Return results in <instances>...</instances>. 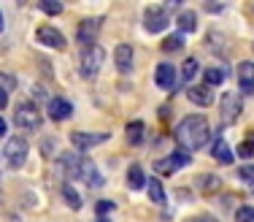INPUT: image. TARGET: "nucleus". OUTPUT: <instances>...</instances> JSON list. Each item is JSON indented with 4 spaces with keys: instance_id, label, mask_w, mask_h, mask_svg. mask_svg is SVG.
Listing matches in <instances>:
<instances>
[{
    "instance_id": "obj_1",
    "label": "nucleus",
    "mask_w": 254,
    "mask_h": 222,
    "mask_svg": "<svg viewBox=\"0 0 254 222\" xmlns=\"http://www.w3.org/2000/svg\"><path fill=\"white\" fill-rule=\"evenodd\" d=\"M211 141V125L203 114H190L179 122L176 128V144L181 152H197L200 147Z\"/></svg>"
},
{
    "instance_id": "obj_2",
    "label": "nucleus",
    "mask_w": 254,
    "mask_h": 222,
    "mask_svg": "<svg viewBox=\"0 0 254 222\" xmlns=\"http://www.w3.org/2000/svg\"><path fill=\"white\" fill-rule=\"evenodd\" d=\"M27 152H30V147H27V141L22 139V136H11L8 144H5V149H3V154H5V163H8V168H22L25 165V160H27Z\"/></svg>"
},
{
    "instance_id": "obj_3",
    "label": "nucleus",
    "mask_w": 254,
    "mask_h": 222,
    "mask_svg": "<svg viewBox=\"0 0 254 222\" xmlns=\"http://www.w3.org/2000/svg\"><path fill=\"white\" fill-rule=\"evenodd\" d=\"M106 63V52H103V46H89V49L81 52V76L84 79H95L100 71V65Z\"/></svg>"
},
{
    "instance_id": "obj_4",
    "label": "nucleus",
    "mask_w": 254,
    "mask_h": 222,
    "mask_svg": "<svg viewBox=\"0 0 254 222\" xmlns=\"http://www.w3.org/2000/svg\"><path fill=\"white\" fill-rule=\"evenodd\" d=\"M192 163V154L190 152H173V154H168V157H162V160H154V173H160V176H171V173H176L179 168H184V165H190Z\"/></svg>"
},
{
    "instance_id": "obj_5",
    "label": "nucleus",
    "mask_w": 254,
    "mask_h": 222,
    "mask_svg": "<svg viewBox=\"0 0 254 222\" xmlns=\"http://www.w3.org/2000/svg\"><path fill=\"white\" fill-rule=\"evenodd\" d=\"M14 119H16V125H19L22 130H30V133L41 130V111L35 109L33 103H19L16 106Z\"/></svg>"
},
{
    "instance_id": "obj_6",
    "label": "nucleus",
    "mask_w": 254,
    "mask_h": 222,
    "mask_svg": "<svg viewBox=\"0 0 254 222\" xmlns=\"http://www.w3.org/2000/svg\"><path fill=\"white\" fill-rule=\"evenodd\" d=\"M241 109H244V103H241V98L235 92H225L219 98V119L222 125H233L235 119L241 117Z\"/></svg>"
},
{
    "instance_id": "obj_7",
    "label": "nucleus",
    "mask_w": 254,
    "mask_h": 222,
    "mask_svg": "<svg viewBox=\"0 0 254 222\" xmlns=\"http://www.w3.org/2000/svg\"><path fill=\"white\" fill-rule=\"evenodd\" d=\"M100 25H103V19H98V16L81 19V25H78V30H76V38H78V44H81V52L89 49V46H95L98 33H100Z\"/></svg>"
},
{
    "instance_id": "obj_8",
    "label": "nucleus",
    "mask_w": 254,
    "mask_h": 222,
    "mask_svg": "<svg viewBox=\"0 0 254 222\" xmlns=\"http://www.w3.org/2000/svg\"><path fill=\"white\" fill-rule=\"evenodd\" d=\"M168 25H171V19H168V11L162 8V5H149L146 14H143V27H146L149 33H162Z\"/></svg>"
},
{
    "instance_id": "obj_9",
    "label": "nucleus",
    "mask_w": 254,
    "mask_h": 222,
    "mask_svg": "<svg viewBox=\"0 0 254 222\" xmlns=\"http://www.w3.org/2000/svg\"><path fill=\"white\" fill-rule=\"evenodd\" d=\"M103 141H108V133H81V130L70 133V144H73L78 152H87V149L98 147Z\"/></svg>"
},
{
    "instance_id": "obj_10",
    "label": "nucleus",
    "mask_w": 254,
    "mask_h": 222,
    "mask_svg": "<svg viewBox=\"0 0 254 222\" xmlns=\"http://www.w3.org/2000/svg\"><path fill=\"white\" fill-rule=\"evenodd\" d=\"M38 41L44 46H49V49H65L68 46V41H65V35L60 33L57 27H52V25H44V27H38Z\"/></svg>"
},
{
    "instance_id": "obj_11",
    "label": "nucleus",
    "mask_w": 254,
    "mask_h": 222,
    "mask_svg": "<svg viewBox=\"0 0 254 222\" xmlns=\"http://www.w3.org/2000/svg\"><path fill=\"white\" fill-rule=\"evenodd\" d=\"M60 171L68 179H81V154L65 152L63 157H60Z\"/></svg>"
},
{
    "instance_id": "obj_12",
    "label": "nucleus",
    "mask_w": 254,
    "mask_h": 222,
    "mask_svg": "<svg viewBox=\"0 0 254 222\" xmlns=\"http://www.w3.org/2000/svg\"><path fill=\"white\" fill-rule=\"evenodd\" d=\"M46 114L54 119V122H63V119H70V114H73V103L65 98H52L49 100V109Z\"/></svg>"
},
{
    "instance_id": "obj_13",
    "label": "nucleus",
    "mask_w": 254,
    "mask_h": 222,
    "mask_svg": "<svg viewBox=\"0 0 254 222\" xmlns=\"http://www.w3.org/2000/svg\"><path fill=\"white\" fill-rule=\"evenodd\" d=\"M154 81L160 89H173V84H176V68L171 63H160L157 65V74H154Z\"/></svg>"
},
{
    "instance_id": "obj_14",
    "label": "nucleus",
    "mask_w": 254,
    "mask_h": 222,
    "mask_svg": "<svg viewBox=\"0 0 254 222\" xmlns=\"http://www.w3.org/2000/svg\"><path fill=\"white\" fill-rule=\"evenodd\" d=\"M238 84H241V92H254V63L244 60L238 63Z\"/></svg>"
},
{
    "instance_id": "obj_15",
    "label": "nucleus",
    "mask_w": 254,
    "mask_h": 222,
    "mask_svg": "<svg viewBox=\"0 0 254 222\" xmlns=\"http://www.w3.org/2000/svg\"><path fill=\"white\" fill-rule=\"evenodd\" d=\"M114 63H117L119 74H130V68H132V46L130 44H119L117 52H114Z\"/></svg>"
},
{
    "instance_id": "obj_16",
    "label": "nucleus",
    "mask_w": 254,
    "mask_h": 222,
    "mask_svg": "<svg viewBox=\"0 0 254 222\" xmlns=\"http://www.w3.org/2000/svg\"><path fill=\"white\" fill-rule=\"evenodd\" d=\"M187 98H190L192 103H197V106L214 103V92H211V87H205V84H192V87L187 89Z\"/></svg>"
},
{
    "instance_id": "obj_17",
    "label": "nucleus",
    "mask_w": 254,
    "mask_h": 222,
    "mask_svg": "<svg viewBox=\"0 0 254 222\" xmlns=\"http://www.w3.org/2000/svg\"><path fill=\"white\" fill-rule=\"evenodd\" d=\"M211 154H214V160H219L222 165H230V163L235 160V152L227 147V141L222 139V136H219L214 144H211Z\"/></svg>"
},
{
    "instance_id": "obj_18",
    "label": "nucleus",
    "mask_w": 254,
    "mask_h": 222,
    "mask_svg": "<svg viewBox=\"0 0 254 222\" xmlns=\"http://www.w3.org/2000/svg\"><path fill=\"white\" fill-rule=\"evenodd\" d=\"M197 187H200V195L211 198V195H216L222 190V179L216 176V173H203V176L197 179Z\"/></svg>"
},
{
    "instance_id": "obj_19",
    "label": "nucleus",
    "mask_w": 254,
    "mask_h": 222,
    "mask_svg": "<svg viewBox=\"0 0 254 222\" xmlns=\"http://www.w3.org/2000/svg\"><path fill=\"white\" fill-rule=\"evenodd\" d=\"M81 179L87 184H92V187H100L103 184V176L98 173V168H95V163L89 157H81Z\"/></svg>"
},
{
    "instance_id": "obj_20",
    "label": "nucleus",
    "mask_w": 254,
    "mask_h": 222,
    "mask_svg": "<svg viewBox=\"0 0 254 222\" xmlns=\"http://www.w3.org/2000/svg\"><path fill=\"white\" fill-rule=\"evenodd\" d=\"M127 187L130 190H143L146 187V176H143L141 165H130V171H127Z\"/></svg>"
},
{
    "instance_id": "obj_21",
    "label": "nucleus",
    "mask_w": 254,
    "mask_h": 222,
    "mask_svg": "<svg viewBox=\"0 0 254 222\" xmlns=\"http://www.w3.org/2000/svg\"><path fill=\"white\" fill-rule=\"evenodd\" d=\"M176 25H179L181 33H195V30H197V14H195V11H181Z\"/></svg>"
},
{
    "instance_id": "obj_22",
    "label": "nucleus",
    "mask_w": 254,
    "mask_h": 222,
    "mask_svg": "<svg viewBox=\"0 0 254 222\" xmlns=\"http://www.w3.org/2000/svg\"><path fill=\"white\" fill-rule=\"evenodd\" d=\"M143 130H146V128H143V122H138V119H135V122H130V125H127V130H125L127 144H130V147H138V144L143 141Z\"/></svg>"
},
{
    "instance_id": "obj_23",
    "label": "nucleus",
    "mask_w": 254,
    "mask_h": 222,
    "mask_svg": "<svg viewBox=\"0 0 254 222\" xmlns=\"http://www.w3.org/2000/svg\"><path fill=\"white\" fill-rule=\"evenodd\" d=\"M60 193H63V201L68 203L70 209H81V203H84V201H81V195L76 193L73 184H63V190H60Z\"/></svg>"
},
{
    "instance_id": "obj_24",
    "label": "nucleus",
    "mask_w": 254,
    "mask_h": 222,
    "mask_svg": "<svg viewBox=\"0 0 254 222\" xmlns=\"http://www.w3.org/2000/svg\"><path fill=\"white\" fill-rule=\"evenodd\" d=\"M146 190H149V198H152L154 203H165V190H162V184H160V179H146Z\"/></svg>"
},
{
    "instance_id": "obj_25",
    "label": "nucleus",
    "mask_w": 254,
    "mask_h": 222,
    "mask_svg": "<svg viewBox=\"0 0 254 222\" xmlns=\"http://www.w3.org/2000/svg\"><path fill=\"white\" fill-rule=\"evenodd\" d=\"M197 71H200V65H197V60H195V57H190L184 65H181V81H184V84H190V81L197 76Z\"/></svg>"
},
{
    "instance_id": "obj_26",
    "label": "nucleus",
    "mask_w": 254,
    "mask_h": 222,
    "mask_svg": "<svg viewBox=\"0 0 254 222\" xmlns=\"http://www.w3.org/2000/svg\"><path fill=\"white\" fill-rule=\"evenodd\" d=\"M181 49H184V38H181L179 33L162 41V52H168V55H176V52H181Z\"/></svg>"
},
{
    "instance_id": "obj_27",
    "label": "nucleus",
    "mask_w": 254,
    "mask_h": 222,
    "mask_svg": "<svg viewBox=\"0 0 254 222\" xmlns=\"http://www.w3.org/2000/svg\"><path fill=\"white\" fill-rule=\"evenodd\" d=\"M222 81H225V71L211 65V68L205 71V87H216V84H222Z\"/></svg>"
},
{
    "instance_id": "obj_28",
    "label": "nucleus",
    "mask_w": 254,
    "mask_h": 222,
    "mask_svg": "<svg viewBox=\"0 0 254 222\" xmlns=\"http://www.w3.org/2000/svg\"><path fill=\"white\" fill-rule=\"evenodd\" d=\"M235 154H238V157H244V160L254 157V136H252V139H246V141H241L238 149H235Z\"/></svg>"
},
{
    "instance_id": "obj_29",
    "label": "nucleus",
    "mask_w": 254,
    "mask_h": 222,
    "mask_svg": "<svg viewBox=\"0 0 254 222\" xmlns=\"http://www.w3.org/2000/svg\"><path fill=\"white\" fill-rule=\"evenodd\" d=\"M235 222H254V206H241L235 212Z\"/></svg>"
},
{
    "instance_id": "obj_30",
    "label": "nucleus",
    "mask_w": 254,
    "mask_h": 222,
    "mask_svg": "<svg viewBox=\"0 0 254 222\" xmlns=\"http://www.w3.org/2000/svg\"><path fill=\"white\" fill-rule=\"evenodd\" d=\"M41 11H44V14H60V11H63V3H54V0H41Z\"/></svg>"
},
{
    "instance_id": "obj_31",
    "label": "nucleus",
    "mask_w": 254,
    "mask_h": 222,
    "mask_svg": "<svg viewBox=\"0 0 254 222\" xmlns=\"http://www.w3.org/2000/svg\"><path fill=\"white\" fill-rule=\"evenodd\" d=\"M14 87H16V79H14V76H11V74H0V89H3L5 95H8Z\"/></svg>"
},
{
    "instance_id": "obj_32",
    "label": "nucleus",
    "mask_w": 254,
    "mask_h": 222,
    "mask_svg": "<svg viewBox=\"0 0 254 222\" xmlns=\"http://www.w3.org/2000/svg\"><path fill=\"white\" fill-rule=\"evenodd\" d=\"M238 176L244 179V182L254 184V165H241V168H238Z\"/></svg>"
},
{
    "instance_id": "obj_33",
    "label": "nucleus",
    "mask_w": 254,
    "mask_h": 222,
    "mask_svg": "<svg viewBox=\"0 0 254 222\" xmlns=\"http://www.w3.org/2000/svg\"><path fill=\"white\" fill-rule=\"evenodd\" d=\"M95 212H98V217H103V214L114 212V203H111V201H98V206H95Z\"/></svg>"
},
{
    "instance_id": "obj_34",
    "label": "nucleus",
    "mask_w": 254,
    "mask_h": 222,
    "mask_svg": "<svg viewBox=\"0 0 254 222\" xmlns=\"http://www.w3.org/2000/svg\"><path fill=\"white\" fill-rule=\"evenodd\" d=\"M54 147H57V144H54L52 139H46V141H41V152L46 154V157H52L54 154Z\"/></svg>"
},
{
    "instance_id": "obj_35",
    "label": "nucleus",
    "mask_w": 254,
    "mask_h": 222,
    "mask_svg": "<svg viewBox=\"0 0 254 222\" xmlns=\"http://www.w3.org/2000/svg\"><path fill=\"white\" fill-rule=\"evenodd\" d=\"M190 222H219L216 217H211V214H200V217H192Z\"/></svg>"
},
{
    "instance_id": "obj_36",
    "label": "nucleus",
    "mask_w": 254,
    "mask_h": 222,
    "mask_svg": "<svg viewBox=\"0 0 254 222\" xmlns=\"http://www.w3.org/2000/svg\"><path fill=\"white\" fill-rule=\"evenodd\" d=\"M33 95H35V98H41V100H46V89H44V87H35Z\"/></svg>"
},
{
    "instance_id": "obj_37",
    "label": "nucleus",
    "mask_w": 254,
    "mask_h": 222,
    "mask_svg": "<svg viewBox=\"0 0 254 222\" xmlns=\"http://www.w3.org/2000/svg\"><path fill=\"white\" fill-rule=\"evenodd\" d=\"M5 103H8V95H5L3 89H0V109H5Z\"/></svg>"
},
{
    "instance_id": "obj_38",
    "label": "nucleus",
    "mask_w": 254,
    "mask_h": 222,
    "mask_svg": "<svg viewBox=\"0 0 254 222\" xmlns=\"http://www.w3.org/2000/svg\"><path fill=\"white\" fill-rule=\"evenodd\" d=\"M5 133H8V125H5V119L0 117V136H5Z\"/></svg>"
},
{
    "instance_id": "obj_39",
    "label": "nucleus",
    "mask_w": 254,
    "mask_h": 222,
    "mask_svg": "<svg viewBox=\"0 0 254 222\" xmlns=\"http://www.w3.org/2000/svg\"><path fill=\"white\" fill-rule=\"evenodd\" d=\"M0 33H3V14H0Z\"/></svg>"
}]
</instances>
